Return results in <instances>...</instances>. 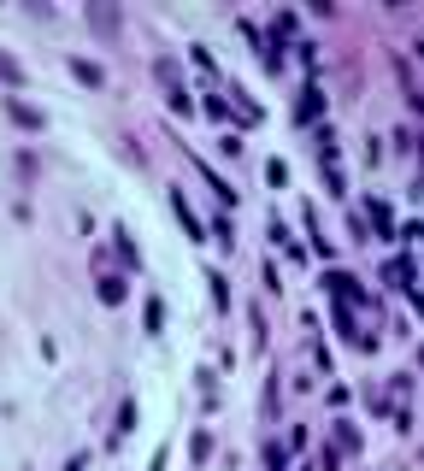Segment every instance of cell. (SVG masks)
Returning a JSON list of instances; mask_svg holds the SVG:
<instances>
[{"mask_svg":"<svg viewBox=\"0 0 424 471\" xmlns=\"http://www.w3.org/2000/svg\"><path fill=\"white\" fill-rule=\"evenodd\" d=\"M6 113H12V118H18V124H30V130H42V113H35V106H24V101H12V106H6Z\"/></svg>","mask_w":424,"mask_h":471,"instance_id":"7a4b0ae2","label":"cell"},{"mask_svg":"<svg viewBox=\"0 0 424 471\" xmlns=\"http://www.w3.org/2000/svg\"><path fill=\"white\" fill-rule=\"evenodd\" d=\"M0 83H18V65H12L6 53H0Z\"/></svg>","mask_w":424,"mask_h":471,"instance_id":"5b68a950","label":"cell"},{"mask_svg":"<svg viewBox=\"0 0 424 471\" xmlns=\"http://www.w3.org/2000/svg\"><path fill=\"white\" fill-rule=\"evenodd\" d=\"M71 71H77L83 83H106V71H101V65H89V59H71Z\"/></svg>","mask_w":424,"mask_h":471,"instance_id":"3957f363","label":"cell"},{"mask_svg":"<svg viewBox=\"0 0 424 471\" xmlns=\"http://www.w3.org/2000/svg\"><path fill=\"white\" fill-rule=\"evenodd\" d=\"M101 301H124V283L118 277H101Z\"/></svg>","mask_w":424,"mask_h":471,"instance_id":"277c9868","label":"cell"},{"mask_svg":"<svg viewBox=\"0 0 424 471\" xmlns=\"http://www.w3.org/2000/svg\"><path fill=\"white\" fill-rule=\"evenodd\" d=\"M89 24L101 35H112V30H118V12H112V6H89Z\"/></svg>","mask_w":424,"mask_h":471,"instance_id":"6da1fadb","label":"cell"}]
</instances>
